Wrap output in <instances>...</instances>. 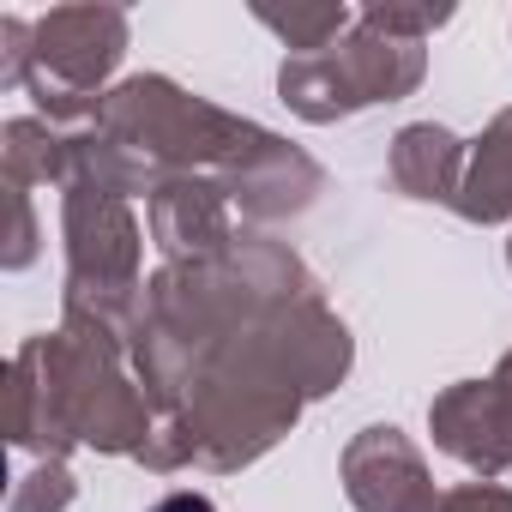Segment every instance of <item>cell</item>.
I'll use <instances>...</instances> for the list:
<instances>
[{
	"label": "cell",
	"mask_w": 512,
	"mask_h": 512,
	"mask_svg": "<svg viewBox=\"0 0 512 512\" xmlns=\"http://www.w3.org/2000/svg\"><path fill=\"white\" fill-rule=\"evenodd\" d=\"M157 428V410L145 386L133 380V362L97 338L79 332H43L25 338L13 356V446L43 458H67L73 446L139 458Z\"/></svg>",
	"instance_id": "cell-1"
},
{
	"label": "cell",
	"mask_w": 512,
	"mask_h": 512,
	"mask_svg": "<svg viewBox=\"0 0 512 512\" xmlns=\"http://www.w3.org/2000/svg\"><path fill=\"white\" fill-rule=\"evenodd\" d=\"M97 127H109L163 187L169 175H223L260 121L193 97L169 73H133L103 97Z\"/></svg>",
	"instance_id": "cell-2"
},
{
	"label": "cell",
	"mask_w": 512,
	"mask_h": 512,
	"mask_svg": "<svg viewBox=\"0 0 512 512\" xmlns=\"http://www.w3.org/2000/svg\"><path fill=\"white\" fill-rule=\"evenodd\" d=\"M127 55V13L121 7H49L37 19V49H31V79L25 85H55L67 97H109L115 67Z\"/></svg>",
	"instance_id": "cell-3"
},
{
	"label": "cell",
	"mask_w": 512,
	"mask_h": 512,
	"mask_svg": "<svg viewBox=\"0 0 512 512\" xmlns=\"http://www.w3.org/2000/svg\"><path fill=\"white\" fill-rule=\"evenodd\" d=\"M61 241L67 284L79 290H145V229L127 199L97 187L61 193Z\"/></svg>",
	"instance_id": "cell-4"
},
{
	"label": "cell",
	"mask_w": 512,
	"mask_h": 512,
	"mask_svg": "<svg viewBox=\"0 0 512 512\" xmlns=\"http://www.w3.org/2000/svg\"><path fill=\"white\" fill-rule=\"evenodd\" d=\"M338 476H344V494H350L356 512H434L440 506L428 458L392 422H374V428L350 434L344 452H338Z\"/></svg>",
	"instance_id": "cell-5"
},
{
	"label": "cell",
	"mask_w": 512,
	"mask_h": 512,
	"mask_svg": "<svg viewBox=\"0 0 512 512\" xmlns=\"http://www.w3.org/2000/svg\"><path fill=\"white\" fill-rule=\"evenodd\" d=\"M217 181L229 187V199H235V211H241L247 223L302 217V211H314V199L326 193V169H320L302 145H290L284 133H272V127H253V139L235 151V163H229Z\"/></svg>",
	"instance_id": "cell-6"
},
{
	"label": "cell",
	"mask_w": 512,
	"mask_h": 512,
	"mask_svg": "<svg viewBox=\"0 0 512 512\" xmlns=\"http://www.w3.org/2000/svg\"><path fill=\"white\" fill-rule=\"evenodd\" d=\"M145 223L151 241L163 247L169 266L187 260H223L235 247V199L217 175H169L151 199H145Z\"/></svg>",
	"instance_id": "cell-7"
},
{
	"label": "cell",
	"mask_w": 512,
	"mask_h": 512,
	"mask_svg": "<svg viewBox=\"0 0 512 512\" xmlns=\"http://www.w3.org/2000/svg\"><path fill=\"white\" fill-rule=\"evenodd\" d=\"M428 434L446 458H458L464 470H476L482 482L512 470V440H506V416L494 398V380H458L428 404Z\"/></svg>",
	"instance_id": "cell-8"
},
{
	"label": "cell",
	"mask_w": 512,
	"mask_h": 512,
	"mask_svg": "<svg viewBox=\"0 0 512 512\" xmlns=\"http://www.w3.org/2000/svg\"><path fill=\"white\" fill-rule=\"evenodd\" d=\"M332 61L356 97V109H374V103H404L422 91L428 79V49L410 43V37H386L374 25H350V37L332 43Z\"/></svg>",
	"instance_id": "cell-9"
},
{
	"label": "cell",
	"mask_w": 512,
	"mask_h": 512,
	"mask_svg": "<svg viewBox=\"0 0 512 512\" xmlns=\"http://www.w3.org/2000/svg\"><path fill=\"white\" fill-rule=\"evenodd\" d=\"M464 163H470V145L440 127V121H410L392 133V151H386V169H392V187L404 199H422V205H452L458 187H464Z\"/></svg>",
	"instance_id": "cell-10"
},
{
	"label": "cell",
	"mask_w": 512,
	"mask_h": 512,
	"mask_svg": "<svg viewBox=\"0 0 512 512\" xmlns=\"http://www.w3.org/2000/svg\"><path fill=\"white\" fill-rule=\"evenodd\" d=\"M452 211L464 223H512V109H500L482 139H470V163H464V187L452 199Z\"/></svg>",
	"instance_id": "cell-11"
},
{
	"label": "cell",
	"mask_w": 512,
	"mask_h": 512,
	"mask_svg": "<svg viewBox=\"0 0 512 512\" xmlns=\"http://www.w3.org/2000/svg\"><path fill=\"white\" fill-rule=\"evenodd\" d=\"M67 127L43 121V115H19L0 127V169H7V187L31 193V187H67Z\"/></svg>",
	"instance_id": "cell-12"
},
{
	"label": "cell",
	"mask_w": 512,
	"mask_h": 512,
	"mask_svg": "<svg viewBox=\"0 0 512 512\" xmlns=\"http://www.w3.org/2000/svg\"><path fill=\"white\" fill-rule=\"evenodd\" d=\"M278 97L290 103V115H302L314 127H332V121L362 115L356 97H350V85H344V73H338V61H332V49H320V55H284Z\"/></svg>",
	"instance_id": "cell-13"
},
{
	"label": "cell",
	"mask_w": 512,
	"mask_h": 512,
	"mask_svg": "<svg viewBox=\"0 0 512 512\" xmlns=\"http://www.w3.org/2000/svg\"><path fill=\"white\" fill-rule=\"evenodd\" d=\"M253 19H260L266 31H278L290 55H320L338 37H350V25H356V13L344 7V0H302V7H272V0H260Z\"/></svg>",
	"instance_id": "cell-14"
},
{
	"label": "cell",
	"mask_w": 512,
	"mask_h": 512,
	"mask_svg": "<svg viewBox=\"0 0 512 512\" xmlns=\"http://www.w3.org/2000/svg\"><path fill=\"white\" fill-rule=\"evenodd\" d=\"M73 500H79V476L67 470V458H43L13 482L7 512H67Z\"/></svg>",
	"instance_id": "cell-15"
},
{
	"label": "cell",
	"mask_w": 512,
	"mask_h": 512,
	"mask_svg": "<svg viewBox=\"0 0 512 512\" xmlns=\"http://www.w3.org/2000/svg\"><path fill=\"white\" fill-rule=\"evenodd\" d=\"M356 19H362V25H374V31H386V37L428 43L440 25H452V7H404V0H368Z\"/></svg>",
	"instance_id": "cell-16"
},
{
	"label": "cell",
	"mask_w": 512,
	"mask_h": 512,
	"mask_svg": "<svg viewBox=\"0 0 512 512\" xmlns=\"http://www.w3.org/2000/svg\"><path fill=\"white\" fill-rule=\"evenodd\" d=\"M31 49H37V25H25V19H0V85H25L31 79Z\"/></svg>",
	"instance_id": "cell-17"
},
{
	"label": "cell",
	"mask_w": 512,
	"mask_h": 512,
	"mask_svg": "<svg viewBox=\"0 0 512 512\" xmlns=\"http://www.w3.org/2000/svg\"><path fill=\"white\" fill-rule=\"evenodd\" d=\"M43 253V241H37V211H31V193H19L13 187V235H7V253H0V266L7 272H25L31 260Z\"/></svg>",
	"instance_id": "cell-18"
},
{
	"label": "cell",
	"mask_w": 512,
	"mask_h": 512,
	"mask_svg": "<svg viewBox=\"0 0 512 512\" xmlns=\"http://www.w3.org/2000/svg\"><path fill=\"white\" fill-rule=\"evenodd\" d=\"M434 512H512V488H500V482H482V476H476V482L446 488Z\"/></svg>",
	"instance_id": "cell-19"
},
{
	"label": "cell",
	"mask_w": 512,
	"mask_h": 512,
	"mask_svg": "<svg viewBox=\"0 0 512 512\" xmlns=\"http://www.w3.org/2000/svg\"><path fill=\"white\" fill-rule=\"evenodd\" d=\"M151 512H217V506H211V494H199V488H175V494H163Z\"/></svg>",
	"instance_id": "cell-20"
},
{
	"label": "cell",
	"mask_w": 512,
	"mask_h": 512,
	"mask_svg": "<svg viewBox=\"0 0 512 512\" xmlns=\"http://www.w3.org/2000/svg\"><path fill=\"white\" fill-rule=\"evenodd\" d=\"M488 380H494V398H500V416H506V440H512V350L494 362V374H488Z\"/></svg>",
	"instance_id": "cell-21"
},
{
	"label": "cell",
	"mask_w": 512,
	"mask_h": 512,
	"mask_svg": "<svg viewBox=\"0 0 512 512\" xmlns=\"http://www.w3.org/2000/svg\"><path fill=\"white\" fill-rule=\"evenodd\" d=\"M506 266H512V241H506Z\"/></svg>",
	"instance_id": "cell-22"
}]
</instances>
